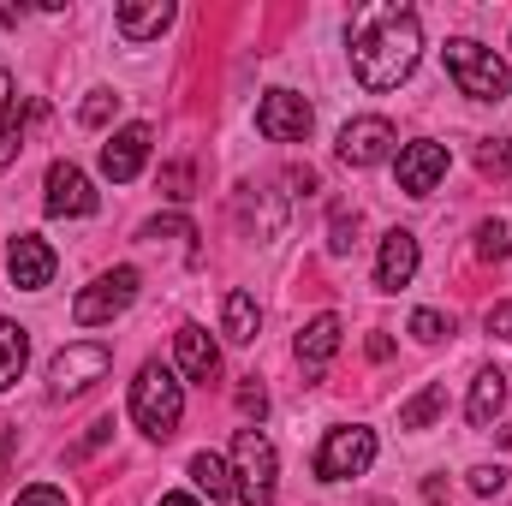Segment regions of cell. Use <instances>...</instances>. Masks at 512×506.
Wrapping results in <instances>:
<instances>
[{"label": "cell", "mask_w": 512, "mask_h": 506, "mask_svg": "<svg viewBox=\"0 0 512 506\" xmlns=\"http://www.w3.org/2000/svg\"><path fill=\"white\" fill-rule=\"evenodd\" d=\"M364 352L382 364V358H393V340H387V334H370V346H364Z\"/></svg>", "instance_id": "37"}, {"label": "cell", "mask_w": 512, "mask_h": 506, "mask_svg": "<svg viewBox=\"0 0 512 506\" xmlns=\"http://www.w3.org/2000/svg\"><path fill=\"white\" fill-rule=\"evenodd\" d=\"M96 185H90V173L78 167V161H54L48 167V179H42V209L54 215V221H84V215H96Z\"/></svg>", "instance_id": "7"}, {"label": "cell", "mask_w": 512, "mask_h": 506, "mask_svg": "<svg viewBox=\"0 0 512 506\" xmlns=\"http://www.w3.org/2000/svg\"><path fill=\"white\" fill-rule=\"evenodd\" d=\"M477 256H483V262H507L512 256V227L507 221H483V227H477Z\"/></svg>", "instance_id": "23"}, {"label": "cell", "mask_w": 512, "mask_h": 506, "mask_svg": "<svg viewBox=\"0 0 512 506\" xmlns=\"http://www.w3.org/2000/svg\"><path fill=\"white\" fill-rule=\"evenodd\" d=\"M393 173H399V191H405V197H429V191L447 179V143H435V137L405 143L399 161H393Z\"/></svg>", "instance_id": "10"}, {"label": "cell", "mask_w": 512, "mask_h": 506, "mask_svg": "<svg viewBox=\"0 0 512 506\" xmlns=\"http://www.w3.org/2000/svg\"><path fill=\"white\" fill-rule=\"evenodd\" d=\"M108 364H114V352H108L102 340H78V346L54 352V364H48V387H54L60 399H72V393H84L90 381L108 376Z\"/></svg>", "instance_id": "9"}, {"label": "cell", "mask_w": 512, "mask_h": 506, "mask_svg": "<svg viewBox=\"0 0 512 506\" xmlns=\"http://www.w3.org/2000/svg\"><path fill=\"white\" fill-rule=\"evenodd\" d=\"M6 274H12L18 292H42V286L54 280V251H48L36 233H18V239L6 245Z\"/></svg>", "instance_id": "13"}, {"label": "cell", "mask_w": 512, "mask_h": 506, "mask_svg": "<svg viewBox=\"0 0 512 506\" xmlns=\"http://www.w3.org/2000/svg\"><path fill=\"white\" fill-rule=\"evenodd\" d=\"M18 506H66V495H60V489H48V483H36V489H24V495H18Z\"/></svg>", "instance_id": "34"}, {"label": "cell", "mask_w": 512, "mask_h": 506, "mask_svg": "<svg viewBox=\"0 0 512 506\" xmlns=\"http://www.w3.org/2000/svg\"><path fill=\"white\" fill-rule=\"evenodd\" d=\"M239 411H245V417H256V423H262V411H268V387H262L256 376L239 387Z\"/></svg>", "instance_id": "31"}, {"label": "cell", "mask_w": 512, "mask_h": 506, "mask_svg": "<svg viewBox=\"0 0 512 506\" xmlns=\"http://www.w3.org/2000/svg\"><path fill=\"white\" fill-rule=\"evenodd\" d=\"M108 435H114V417H102V423H90V435L78 441V453H72V459H84V453H96V447H102Z\"/></svg>", "instance_id": "33"}, {"label": "cell", "mask_w": 512, "mask_h": 506, "mask_svg": "<svg viewBox=\"0 0 512 506\" xmlns=\"http://www.w3.org/2000/svg\"><path fill=\"white\" fill-rule=\"evenodd\" d=\"M340 316L334 310H322V316H310L304 322V334H298V364H304V376H322L328 370V358L340 352Z\"/></svg>", "instance_id": "15"}, {"label": "cell", "mask_w": 512, "mask_h": 506, "mask_svg": "<svg viewBox=\"0 0 512 506\" xmlns=\"http://www.w3.org/2000/svg\"><path fill=\"white\" fill-rule=\"evenodd\" d=\"M149 143H155L149 126H120L102 143V173H108L114 185H131V179L143 173V161H149Z\"/></svg>", "instance_id": "12"}, {"label": "cell", "mask_w": 512, "mask_h": 506, "mask_svg": "<svg viewBox=\"0 0 512 506\" xmlns=\"http://www.w3.org/2000/svg\"><path fill=\"white\" fill-rule=\"evenodd\" d=\"M6 108H12V72L0 66V120H6Z\"/></svg>", "instance_id": "38"}, {"label": "cell", "mask_w": 512, "mask_h": 506, "mask_svg": "<svg viewBox=\"0 0 512 506\" xmlns=\"http://www.w3.org/2000/svg\"><path fill=\"white\" fill-rule=\"evenodd\" d=\"M185 417V381L173 376L167 364H143L131 381V423L155 441H167Z\"/></svg>", "instance_id": "2"}, {"label": "cell", "mask_w": 512, "mask_h": 506, "mask_svg": "<svg viewBox=\"0 0 512 506\" xmlns=\"http://www.w3.org/2000/svg\"><path fill=\"white\" fill-rule=\"evenodd\" d=\"M352 233H358V215H352V209H334V221H328V251L346 256L352 251Z\"/></svg>", "instance_id": "28"}, {"label": "cell", "mask_w": 512, "mask_h": 506, "mask_svg": "<svg viewBox=\"0 0 512 506\" xmlns=\"http://www.w3.org/2000/svg\"><path fill=\"white\" fill-rule=\"evenodd\" d=\"M489 334H495V340H512V298L489 310Z\"/></svg>", "instance_id": "35"}, {"label": "cell", "mask_w": 512, "mask_h": 506, "mask_svg": "<svg viewBox=\"0 0 512 506\" xmlns=\"http://www.w3.org/2000/svg\"><path fill=\"white\" fill-rule=\"evenodd\" d=\"M114 24H120L126 42H149V36H161L173 24V0H126L114 12Z\"/></svg>", "instance_id": "17"}, {"label": "cell", "mask_w": 512, "mask_h": 506, "mask_svg": "<svg viewBox=\"0 0 512 506\" xmlns=\"http://www.w3.org/2000/svg\"><path fill=\"white\" fill-rule=\"evenodd\" d=\"M417 233H405V227H393L382 239V256H376V286L382 292H399V286H411V274H417Z\"/></svg>", "instance_id": "14"}, {"label": "cell", "mask_w": 512, "mask_h": 506, "mask_svg": "<svg viewBox=\"0 0 512 506\" xmlns=\"http://www.w3.org/2000/svg\"><path fill=\"white\" fill-rule=\"evenodd\" d=\"M114 108H120V96H114V90H90V96H84V108H78V120H84V126H108V120H114Z\"/></svg>", "instance_id": "26"}, {"label": "cell", "mask_w": 512, "mask_h": 506, "mask_svg": "<svg viewBox=\"0 0 512 506\" xmlns=\"http://www.w3.org/2000/svg\"><path fill=\"white\" fill-rule=\"evenodd\" d=\"M376 506H393V501H376Z\"/></svg>", "instance_id": "40"}, {"label": "cell", "mask_w": 512, "mask_h": 506, "mask_svg": "<svg viewBox=\"0 0 512 506\" xmlns=\"http://www.w3.org/2000/svg\"><path fill=\"white\" fill-rule=\"evenodd\" d=\"M12 447H18V429L0 423V477H6V465H12Z\"/></svg>", "instance_id": "36"}, {"label": "cell", "mask_w": 512, "mask_h": 506, "mask_svg": "<svg viewBox=\"0 0 512 506\" xmlns=\"http://www.w3.org/2000/svg\"><path fill=\"white\" fill-rule=\"evenodd\" d=\"M447 78H453L459 96H471V102H507L512 96V66L495 48L471 42V36H453V42H447Z\"/></svg>", "instance_id": "3"}, {"label": "cell", "mask_w": 512, "mask_h": 506, "mask_svg": "<svg viewBox=\"0 0 512 506\" xmlns=\"http://www.w3.org/2000/svg\"><path fill=\"white\" fill-rule=\"evenodd\" d=\"M137 239L161 245V239H197V233H191V221H185V215H155V221H143V233H137Z\"/></svg>", "instance_id": "25"}, {"label": "cell", "mask_w": 512, "mask_h": 506, "mask_svg": "<svg viewBox=\"0 0 512 506\" xmlns=\"http://www.w3.org/2000/svg\"><path fill=\"white\" fill-rule=\"evenodd\" d=\"M370 465H376V429H364V423L328 429V441L316 447V477H322V483H346V477H364Z\"/></svg>", "instance_id": "5"}, {"label": "cell", "mask_w": 512, "mask_h": 506, "mask_svg": "<svg viewBox=\"0 0 512 506\" xmlns=\"http://www.w3.org/2000/svg\"><path fill=\"white\" fill-rule=\"evenodd\" d=\"M173 352H179V370L185 381H209L221 370V346L209 340V328H197V322H185L179 334H173Z\"/></svg>", "instance_id": "16"}, {"label": "cell", "mask_w": 512, "mask_h": 506, "mask_svg": "<svg viewBox=\"0 0 512 506\" xmlns=\"http://www.w3.org/2000/svg\"><path fill=\"white\" fill-rule=\"evenodd\" d=\"M274 477H280L274 441L262 429H239L233 435V495L245 506H274Z\"/></svg>", "instance_id": "4"}, {"label": "cell", "mask_w": 512, "mask_h": 506, "mask_svg": "<svg viewBox=\"0 0 512 506\" xmlns=\"http://www.w3.org/2000/svg\"><path fill=\"white\" fill-rule=\"evenodd\" d=\"M501 405H507V376L489 364V370H477V381H471V399H465V417L477 423V429H489L495 417H501Z\"/></svg>", "instance_id": "18"}, {"label": "cell", "mask_w": 512, "mask_h": 506, "mask_svg": "<svg viewBox=\"0 0 512 506\" xmlns=\"http://www.w3.org/2000/svg\"><path fill=\"white\" fill-rule=\"evenodd\" d=\"M346 42H352V78H358L364 90H399V84L417 72V60H423V24H417V12L399 6V0H370V6H358Z\"/></svg>", "instance_id": "1"}, {"label": "cell", "mask_w": 512, "mask_h": 506, "mask_svg": "<svg viewBox=\"0 0 512 506\" xmlns=\"http://www.w3.org/2000/svg\"><path fill=\"white\" fill-rule=\"evenodd\" d=\"M191 483L209 495V506L227 501V495H233V465H227V459H215V453H191Z\"/></svg>", "instance_id": "21"}, {"label": "cell", "mask_w": 512, "mask_h": 506, "mask_svg": "<svg viewBox=\"0 0 512 506\" xmlns=\"http://www.w3.org/2000/svg\"><path fill=\"white\" fill-rule=\"evenodd\" d=\"M131 304H137V268H108V274H96V280L72 298V322H78V328H102V322L126 316Z\"/></svg>", "instance_id": "6"}, {"label": "cell", "mask_w": 512, "mask_h": 506, "mask_svg": "<svg viewBox=\"0 0 512 506\" xmlns=\"http://www.w3.org/2000/svg\"><path fill=\"white\" fill-rule=\"evenodd\" d=\"M155 506H203V501H197V495H161Z\"/></svg>", "instance_id": "39"}, {"label": "cell", "mask_w": 512, "mask_h": 506, "mask_svg": "<svg viewBox=\"0 0 512 506\" xmlns=\"http://www.w3.org/2000/svg\"><path fill=\"white\" fill-rule=\"evenodd\" d=\"M316 126V108L298 96V90H268L262 102H256V131L268 137V143H304Z\"/></svg>", "instance_id": "8"}, {"label": "cell", "mask_w": 512, "mask_h": 506, "mask_svg": "<svg viewBox=\"0 0 512 506\" xmlns=\"http://www.w3.org/2000/svg\"><path fill=\"white\" fill-rule=\"evenodd\" d=\"M334 155H340L346 167H376V161H387V155H393V126H387L382 114H364V120L340 126Z\"/></svg>", "instance_id": "11"}, {"label": "cell", "mask_w": 512, "mask_h": 506, "mask_svg": "<svg viewBox=\"0 0 512 506\" xmlns=\"http://www.w3.org/2000/svg\"><path fill=\"white\" fill-rule=\"evenodd\" d=\"M477 167H483L489 179H512V137H489V143H477Z\"/></svg>", "instance_id": "24"}, {"label": "cell", "mask_w": 512, "mask_h": 506, "mask_svg": "<svg viewBox=\"0 0 512 506\" xmlns=\"http://www.w3.org/2000/svg\"><path fill=\"white\" fill-rule=\"evenodd\" d=\"M18 149H24V126H18V114H6L0 120V167H12Z\"/></svg>", "instance_id": "29"}, {"label": "cell", "mask_w": 512, "mask_h": 506, "mask_svg": "<svg viewBox=\"0 0 512 506\" xmlns=\"http://www.w3.org/2000/svg\"><path fill=\"white\" fill-rule=\"evenodd\" d=\"M411 334H417L423 346H435L441 334H453V322H447L441 310H411Z\"/></svg>", "instance_id": "27"}, {"label": "cell", "mask_w": 512, "mask_h": 506, "mask_svg": "<svg viewBox=\"0 0 512 506\" xmlns=\"http://www.w3.org/2000/svg\"><path fill=\"white\" fill-rule=\"evenodd\" d=\"M24 364H30V334H24L18 322L0 316V393L24 376Z\"/></svg>", "instance_id": "20"}, {"label": "cell", "mask_w": 512, "mask_h": 506, "mask_svg": "<svg viewBox=\"0 0 512 506\" xmlns=\"http://www.w3.org/2000/svg\"><path fill=\"white\" fill-rule=\"evenodd\" d=\"M507 489V471L501 465H477L471 471V495H501Z\"/></svg>", "instance_id": "30"}, {"label": "cell", "mask_w": 512, "mask_h": 506, "mask_svg": "<svg viewBox=\"0 0 512 506\" xmlns=\"http://www.w3.org/2000/svg\"><path fill=\"white\" fill-rule=\"evenodd\" d=\"M441 411H447V387H441V381H429V387H423V393L399 411V429H429Z\"/></svg>", "instance_id": "22"}, {"label": "cell", "mask_w": 512, "mask_h": 506, "mask_svg": "<svg viewBox=\"0 0 512 506\" xmlns=\"http://www.w3.org/2000/svg\"><path fill=\"white\" fill-rule=\"evenodd\" d=\"M221 328H227V340H239V346H251L256 328H262V310H256L251 292H227V304H221Z\"/></svg>", "instance_id": "19"}, {"label": "cell", "mask_w": 512, "mask_h": 506, "mask_svg": "<svg viewBox=\"0 0 512 506\" xmlns=\"http://www.w3.org/2000/svg\"><path fill=\"white\" fill-rule=\"evenodd\" d=\"M161 179H167V197H173V203H185V197H191V167H185V161H179V167H167Z\"/></svg>", "instance_id": "32"}]
</instances>
